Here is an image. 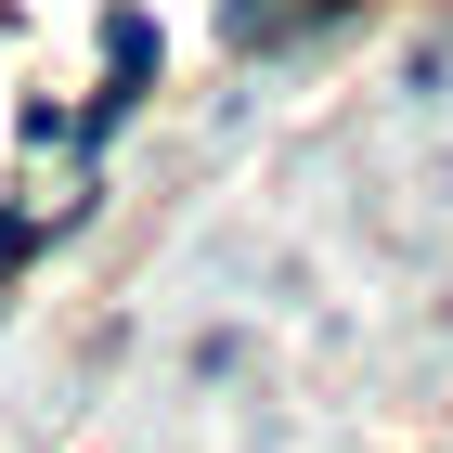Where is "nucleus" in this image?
I'll list each match as a JSON object with an SVG mask.
<instances>
[]
</instances>
